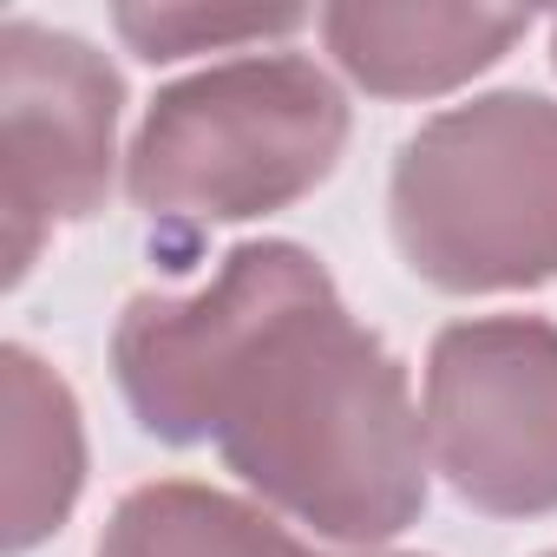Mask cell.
<instances>
[{
  "label": "cell",
  "instance_id": "cell-1",
  "mask_svg": "<svg viewBox=\"0 0 557 557\" xmlns=\"http://www.w3.org/2000/svg\"><path fill=\"white\" fill-rule=\"evenodd\" d=\"M210 446L269 511L355 550L400 537L433 498L407 361L348 315L335 275L236 355L210 400Z\"/></svg>",
  "mask_w": 557,
  "mask_h": 557
},
{
  "label": "cell",
  "instance_id": "cell-2",
  "mask_svg": "<svg viewBox=\"0 0 557 557\" xmlns=\"http://www.w3.org/2000/svg\"><path fill=\"white\" fill-rule=\"evenodd\" d=\"M348 132V92L309 53H243L145 106L125 197L171 230L275 216L335 177Z\"/></svg>",
  "mask_w": 557,
  "mask_h": 557
},
{
  "label": "cell",
  "instance_id": "cell-3",
  "mask_svg": "<svg viewBox=\"0 0 557 557\" xmlns=\"http://www.w3.org/2000/svg\"><path fill=\"white\" fill-rule=\"evenodd\" d=\"M387 230L440 296L557 283V106L511 86L433 112L394 158Z\"/></svg>",
  "mask_w": 557,
  "mask_h": 557
},
{
  "label": "cell",
  "instance_id": "cell-4",
  "mask_svg": "<svg viewBox=\"0 0 557 557\" xmlns=\"http://www.w3.org/2000/svg\"><path fill=\"white\" fill-rule=\"evenodd\" d=\"M426 453L485 518L557 511V322L466 315L426 348Z\"/></svg>",
  "mask_w": 557,
  "mask_h": 557
},
{
  "label": "cell",
  "instance_id": "cell-5",
  "mask_svg": "<svg viewBox=\"0 0 557 557\" xmlns=\"http://www.w3.org/2000/svg\"><path fill=\"white\" fill-rule=\"evenodd\" d=\"M119 66L60 27L0 21V210H8V289L27 283L40 243L86 223L112 197L119 164Z\"/></svg>",
  "mask_w": 557,
  "mask_h": 557
},
{
  "label": "cell",
  "instance_id": "cell-6",
  "mask_svg": "<svg viewBox=\"0 0 557 557\" xmlns=\"http://www.w3.org/2000/svg\"><path fill=\"white\" fill-rule=\"evenodd\" d=\"M322 256L289 243V236H262L236 243L216 275L190 296H132L119 329H112V374L132 407V420L164 440V446H203L210 440V400L249 335L296 302L302 289L322 283Z\"/></svg>",
  "mask_w": 557,
  "mask_h": 557
},
{
  "label": "cell",
  "instance_id": "cell-7",
  "mask_svg": "<svg viewBox=\"0 0 557 557\" xmlns=\"http://www.w3.org/2000/svg\"><path fill=\"white\" fill-rule=\"evenodd\" d=\"M329 60L374 99H440L492 73L524 34L531 14L511 8H381V0H335L315 14Z\"/></svg>",
  "mask_w": 557,
  "mask_h": 557
},
{
  "label": "cell",
  "instance_id": "cell-8",
  "mask_svg": "<svg viewBox=\"0 0 557 557\" xmlns=\"http://www.w3.org/2000/svg\"><path fill=\"white\" fill-rule=\"evenodd\" d=\"M0 407H8V524L0 550L27 557L47 544L86 492V420L60 368L27 342L0 348Z\"/></svg>",
  "mask_w": 557,
  "mask_h": 557
},
{
  "label": "cell",
  "instance_id": "cell-9",
  "mask_svg": "<svg viewBox=\"0 0 557 557\" xmlns=\"http://www.w3.org/2000/svg\"><path fill=\"white\" fill-rule=\"evenodd\" d=\"M92 557H315V550L256 498H236L203 479H151L112 505Z\"/></svg>",
  "mask_w": 557,
  "mask_h": 557
},
{
  "label": "cell",
  "instance_id": "cell-10",
  "mask_svg": "<svg viewBox=\"0 0 557 557\" xmlns=\"http://www.w3.org/2000/svg\"><path fill=\"white\" fill-rule=\"evenodd\" d=\"M315 14L302 8H256V14H210V8H112V27L119 40L164 66V60H190V53H223V47H262V40H283L296 27H309Z\"/></svg>",
  "mask_w": 557,
  "mask_h": 557
},
{
  "label": "cell",
  "instance_id": "cell-11",
  "mask_svg": "<svg viewBox=\"0 0 557 557\" xmlns=\"http://www.w3.org/2000/svg\"><path fill=\"white\" fill-rule=\"evenodd\" d=\"M550 66H557V21H550Z\"/></svg>",
  "mask_w": 557,
  "mask_h": 557
},
{
  "label": "cell",
  "instance_id": "cell-12",
  "mask_svg": "<svg viewBox=\"0 0 557 557\" xmlns=\"http://www.w3.org/2000/svg\"><path fill=\"white\" fill-rule=\"evenodd\" d=\"M361 557H407V550H361Z\"/></svg>",
  "mask_w": 557,
  "mask_h": 557
},
{
  "label": "cell",
  "instance_id": "cell-13",
  "mask_svg": "<svg viewBox=\"0 0 557 557\" xmlns=\"http://www.w3.org/2000/svg\"><path fill=\"white\" fill-rule=\"evenodd\" d=\"M544 557H557V550H544Z\"/></svg>",
  "mask_w": 557,
  "mask_h": 557
}]
</instances>
